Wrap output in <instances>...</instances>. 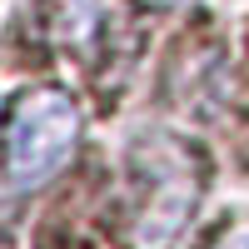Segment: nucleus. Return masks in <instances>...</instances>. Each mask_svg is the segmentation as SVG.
I'll return each instance as SVG.
<instances>
[{
  "instance_id": "nucleus-1",
  "label": "nucleus",
  "mask_w": 249,
  "mask_h": 249,
  "mask_svg": "<svg viewBox=\"0 0 249 249\" xmlns=\"http://www.w3.org/2000/svg\"><path fill=\"white\" fill-rule=\"evenodd\" d=\"M80 144V110L65 90H30L5 130V179L15 190L50 184Z\"/></svg>"
},
{
  "instance_id": "nucleus-2",
  "label": "nucleus",
  "mask_w": 249,
  "mask_h": 249,
  "mask_svg": "<svg viewBox=\"0 0 249 249\" xmlns=\"http://www.w3.org/2000/svg\"><path fill=\"white\" fill-rule=\"evenodd\" d=\"M214 249H249V234H230V239H219Z\"/></svg>"
}]
</instances>
